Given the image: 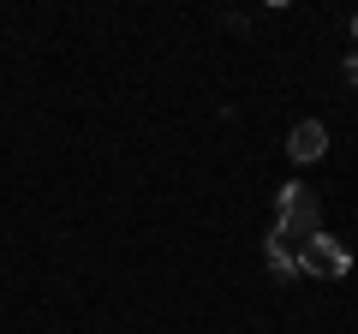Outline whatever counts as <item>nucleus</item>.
<instances>
[{
	"label": "nucleus",
	"mask_w": 358,
	"mask_h": 334,
	"mask_svg": "<svg viewBox=\"0 0 358 334\" xmlns=\"http://www.w3.org/2000/svg\"><path fill=\"white\" fill-rule=\"evenodd\" d=\"M310 233H322V209L317 197L305 191V185H281V197H275V233L268 239H281V245H305Z\"/></svg>",
	"instance_id": "nucleus-1"
},
{
	"label": "nucleus",
	"mask_w": 358,
	"mask_h": 334,
	"mask_svg": "<svg viewBox=\"0 0 358 334\" xmlns=\"http://www.w3.org/2000/svg\"><path fill=\"white\" fill-rule=\"evenodd\" d=\"M299 275H310V281H341L346 269H352V251H346L341 239H329V233H310L305 245H299Z\"/></svg>",
	"instance_id": "nucleus-2"
},
{
	"label": "nucleus",
	"mask_w": 358,
	"mask_h": 334,
	"mask_svg": "<svg viewBox=\"0 0 358 334\" xmlns=\"http://www.w3.org/2000/svg\"><path fill=\"white\" fill-rule=\"evenodd\" d=\"M322 150H329V126H322V119H299V126L287 131V155H293V161H322Z\"/></svg>",
	"instance_id": "nucleus-3"
},
{
	"label": "nucleus",
	"mask_w": 358,
	"mask_h": 334,
	"mask_svg": "<svg viewBox=\"0 0 358 334\" xmlns=\"http://www.w3.org/2000/svg\"><path fill=\"white\" fill-rule=\"evenodd\" d=\"M268 269H275V281H299V263L281 239H268Z\"/></svg>",
	"instance_id": "nucleus-4"
},
{
	"label": "nucleus",
	"mask_w": 358,
	"mask_h": 334,
	"mask_svg": "<svg viewBox=\"0 0 358 334\" xmlns=\"http://www.w3.org/2000/svg\"><path fill=\"white\" fill-rule=\"evenodd\" d=\"M346 84H358V48L346 54Z\"/></svg>",
	"instance_id": "nucleus-5"
},
{
	"label": "nucleus",
	"mask_w": 358,
	"mask_h": 334,
	"mask_svg": "<svg viewBox=\"0 0 358 334\" xmlns=\"http://www.w3.org/2000/svg\"><path fill=\"white\" fill-rule=\"evenodd\" d=\"M352 42H358V13H352Z\"/></svg>",
	"instance_id": "nucleus-6"
}]
</instances>
